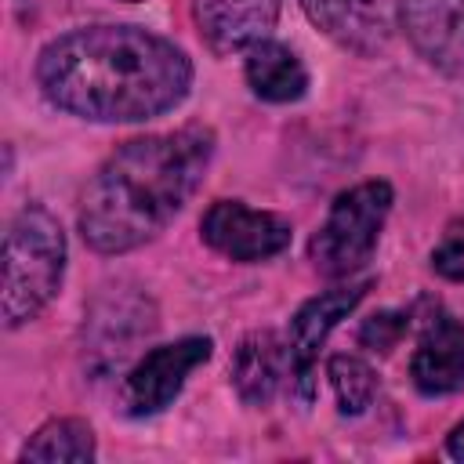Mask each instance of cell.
<instances>
[{
	"mask_svg": "<svg viewBox=\"0 0 464 464\" xmlns=\"http://www.w3.org/2000/svg\"><path fill=\"white\" fill-rule=\"evenodd\" d=\"M44 98L94 123H138L170 112L192 87L178 44L141 25H83L51 40L36 58Z\"/></svg>",
	"mask_w": 464,
	"mask_h": 464,
	"instance_id": "1",
	"label": "cell"
},
{
	"mask_svg": "<svg viewBox=\"0 0 464 464\" xmlns=\"http://www.w3.org/2000/svg\"><path fill=\"white\" fill-rule=\"evenodd\" d=\"M214 156L199 123L120 145L80 196V236L98 254H123L160 236L188 203Z\"/></svg>",
	"mask_w": 464,
	"mask_h": 464,
	"instance_id": "2",
	"label": "cell"
},
{
	"mask_svg": "<svg viewBox=\"0 0 464 464\" xmlns=\"http://www.w3.org/2000/svg\"><path fill=\"white\" fill-rule=\"evenodd\" d=\"M65 232L58 218L36 203L22 207L4 236V323L22 326L36 319L62 286Z\"/></svg>",
	"mask_w": 464,
	"mask_h": 464,
	"instance_id": "3",
	"label": "cell"
},
{
	"mask_svg": "<svg viewBox=\"0 0 464 464\" xmlns=\"http://www.w3.org/2000/svg\"><path fill=\"white\" fill-rule=\"evenodd\" d=\"M392 210V185L388 181H362L348 192H341L323 221V228L308 243L312 265L330 276L344 279L359 272L377 246L381 225Z\"/></svg>",
	"mask_w": 464,
	"mask_h": 464,
	"instance_id": "4",
	"label": "cell"
},
{
	"mask_svg": "<svg viewBox=\"0 0 464 464\" xmlns=\"http://www.w3.org/2000/svg\"><path fill=\"white\" fill-rule=\"evenodd\" d=\"M210 337H181L170 344L152 348L134 362V370L123 377L120 406L127 417H152L163 406L174 402L185 377L210 359Z\"/></svg>",
	"mask_w": 464,
	"mask_h": 464,
	"instance_id": "5",
	"label": "cell"
},
{
	"mask_svg": "<svg viewBox=\"0 0 464 464\" xmlns=\"http://www.w3.org/2000/svg\"><path fill=\"white\" fill-rule=\"evenodd\" d=\"M207 246L232 261H265L286 250L290 221L272 210H254L239 199H218L199 221Z\"/></svg>",
	"mask_w": 464,
	"mask_h": 464,
	"instance_id": "6",
	"label": "cell"
},
{
	"mask_svg": "<svg viewBox=\"0 0 464 464\" xmlns=\"http://www.w3.org/2000/svg\"><path fill=\"white\" fill-rule=\"evenodd\" d=\"M395 14L428 65L464 80V0H395Z\"/></svg>",
	"mask_w": 464,
	"mask_h": 464,
	"instance_id": "7",
	"label": "cell"
},
{
	"mask_svg": "<svg viewBox=\"0 0 464 464\" xmlns=\"http://www.w3.org/2000/svg\"><path fill=\"white\" fill-rule=\"evenodd\" d=\"M370 290V279L359 283H344L334 290H323L319 297L304 301L297 308V315L290 319V334H286V348H290V381L297 384V395L308 402L312 399V366H315V352L319 344L330 337V330L362 301V294Z\"/></svg>",
	"mask_w": 464,
	"mask_h": 464,
	"instance_id": "8",
	"label": "cell"
},
{
	"mask_svg": "<svg viewBox=\"0 0 464 464\" xmlns=\"http://www.w3.org/2000/svg\"><path fill=\"white\" fill-rule=\"evenodd\" d=\"M283 0H192V18L214 54L250 51L276 29Z\"/></svg>",
	"mask_w": 464,
	"mask_h": 464,
	"instance_id": "9",
	"label": "cell"
},
{
	"mask_svg": "<svg viewBox=\"0 0 464 464\" xmlns=\"http://www.w3.org/2000/svg\"><path fill=\"white\" fill-rule=\"evenodd\" d=\"M304 14L344 51L377 54L395 22V0H301Z\"/></svg>",
	"mask_w": 464,
	"mask_h": 464,
	"instance_id": "10",
	"label": "cell"
},
{
	"mask_svg": "<svg viewBox=\"0 0 464 464\" xmlns=\"http://www.w3.org/2000/svg\"><path fill=\"white\" fill-rule=\"evenodd\" d=\"M410 377L424 395H450L464 384V326L450 312L431 308L424 319Z\"/></svg>",
	"mask_w": 464,
	"mask_h": 464,
	"instance_id": "11",
	"label": "cell"
},
{
	"mask_svg": "<svg viewBox=\"0 0 464 464\" xmlns=\"http://www.w3.org/2000/svg\"><path fill=\"white\" fill-rule=\"evenodd\" d=\"M290 373V348L272 330L243 337L232 359V384L246 406H268Z\"/></svg>",
	"mask_w": 464,
	"mask_h": 464,
	"instance_id": "12",
	"label": "cell"
},
{
	"mask_svg": "<svg viewBox=\"0 0 464 464\" xmlns=\"http://www.w3.org/2000/svg\"><path fill=\"white\" fill-rule=\"evenodd\" d=\"M246 83L265 102H297L308 87V72L290 47L261 40L246 51Z\"/></svg>",
	"mask_w": 464,
	"mask_h": 464,
	"instance_id": "13",
	"label": "cell"
},
{
	"mask_svg": "<svg viewBox=\"0 0 464 464\" xmlns=\"http://www.w3.org/2000/svg\"><path fill=\"white\" fill-rule=\"evenodd\" d=\"M22 460H69V464H87L94 460V431L87 420L76 417H58L47 420L25 446Z\"/></svg>",
	"mask_w": 464,
	"mask_h": 464,
	"instance_id": "14",
	"label": "cell"
},
{
	"mask_svg": "<svg viewBox=\"0 0 464 464\" xmlns=\"http://www.w3.org/2000/svg\"><path fill=\"white\" fill-rule=\"evenodd\" d=\"M326 373H330V384H334V395H337V410L344 417L366 413V406L373 402V392H377L373 370L355 355H334L326 362Z\"/></svg>",
	"mask_w": 464,
	"mask_h": 464,
	"instance_id": "15",
	"label": "cell"
},
{
	"mask_svg": "<svg viewBox=\"0 0 464 464\" xmlns=\"http://www.w3.org/2000/svg\"><path fill=\"white\" fill-rule=\"evenodd\" d=\"M431 268L453 283H464V218L446 225L442 239L431 250Z\"/></svg>",
	"mask_w": 464,
	"mask_h": 464,
	"instance_id": "16",
	"label": "cell"
},
{
	"mask_svg": "<svg viewBox=\"0 0 464 464\" xmlns=\"http://www.w3.org/2000/svg\"><path fill=\"white\" fill-rule=\"evenodd\" d=\"M406 315L402 312H377V315H370L366 323H362V330H359V341L366 344V348H373V352H392L395 344H399V337L406 334Z\"/></svg>",
	"mask_w": 464,
	"mask_h": 464,
	"instance_id": "17",
	"label": "cell"
},
{
	"mask_svg": "<svg viewBox=\"0 0 464 464\" xmlns=\"http://www.w3.org/2000/svg\"><path fill=\"white\" fill-rule=\"evenodd\" d=\"M446 450H450V457H453V460H464V420H460V424L450 431Z\"/></svg>",
	"mask_w": 464,
	"mask_h": 464,
	"instance_id": "18",
	"label": "cell"
}]
</instances>
